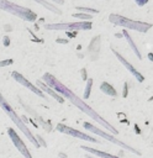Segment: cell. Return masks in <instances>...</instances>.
Returning a JSON list of instances; mask_svg holds the SVG:
<instances>
[{
  "label": "cell",
  "instance_id": "obj_1",
  "mask_svg": "<svg viewBox=\"0 0 153 158\" xmlns=\"http://www.w3.org/2000/svg\"><path fill=\"white\" fill-rule=\"evenodd\" d=\"M9 136H10V137H11V139L14 141V144L16 146V148L22 153V156H23V157H26V158H31V154H30L28 149L26 148V146L22 143V141L19 138V136L15 133V131H14L12 128H9Z\"/></svg>",
  "mask_w": 153,
  "mask_h": 158
},
{
  "label": "cell",
  "instance_id": "obj_2",
  "mask_svg": "<svg viewBox=\"0 0 153 158\" xmlns=\"http://www.w3.org/2000/svg\"><path fill=\"white\" fill-rule=\"evenodd\" d=\"M57 128H58L59 131L65 132V133H69V135H72V136H76V137H79V138H83V139H86V141H90V142H97L95 138H93V137H90V136H88V135H85V133H81V132H79V131H75V130H73V128L65 127V126H63V125H58Z\"/></svg>",
  "mask_w": 153,
  "mask_h": 158
},
{
  "label": "cell",
  "instance_id": "obj_3",
  "mask_svg": "<svg viewBox=\"0 0 153 158\" xmlns=\"http://www.w3.org/2000/svg\"><path fill=\"white\" fill-rule=\"evenodd\" d=\"M84 127H85V128H88V130H91V131H94V132H96L97 135H100V136H102V137H105L106 139H109V141H111V142H114V143H117V144H120V146H122V147H125V148H127V149H130V151H134L133 148H131V147H128V146H126L125 143H122V142H120V141H117L116 138H114V137H111V136H109V135H106L105 132H102V131H100V130H97V128H95L94 126H91V125H89V123H84Z\"/></svg>",
  "mask_w": 153,
  "mask_h": 158
},
{
  "label": "cell",
  "instance_id": "obj_4",
  "mask_svg": "<svg viewBox=\"0 0 153 158\" xmlns=\"http://www.w3.org/2000/svg\"><path fill=\"white\" fill-rule=\"evenodd\" d=\"M85 151H88V152H91V153H94V154H96V156H100V157H104V158H118V157H116V156H111V154H107V153H104V152H101V151H97V149H94V148H89V147H83Z\"/></svg>",
  "mask_w": 153,
  "mask_h": 158
},
{
  "label": "cell",
  "instance_id": "obj_5",
  "mask_svg": "<svg viewBox=\"0 0 153 158\" xmlns=\"http://www.w3.org/2000/svg\"><path fill=\"white\" fill-rule=\"evenodd\" d=\"M88 158H89V157H88Z\"/></svg>",
  "mask_w": 153,
  "mask_h": 158
}]
</instances>
